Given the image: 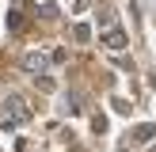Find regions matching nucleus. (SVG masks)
I'll return each mask as SVG.
<instances>
[{"mask_svg":"<svg viewBox=\"0 0 156 152\" xmlns=\"http://www.w3.org/2000/svg\"><path fill=\"white\" fill-rule=\"evenodd\" d=\"M73 38H76V42H88V38H91V30L84 27V23H76V27H73Z\"/></svg>","mask_w":156,"mask_h":152,"instance_id":"nucleus-5","label":"nucleus"},{"mask_svg":"<svg viewBox=\"0 0 156 152\" xmlns=\"http://www.w3.org/2000/svg\"><path fill=\"white\" fill-rule=\"evenodd\" d=\"M8 27H12V30H23V12H8Z\"/></svg>","mask_w":156,"mask_h":152,"instance_id":"nucleus-6","label":"nucleus"},{"mask_svg":"<svg viewBox=\"0 0 156 152\" xmlns=\"http://www.w3.org/2000/svg\"><path fill=\"white\" fill-rule=\"evenodd\" d=\"M23 68H27L30 76H46L50 61H46V53H27V57H23Z\"/></svg>","mask_w":156,"mask_h":152,"instance_id":"nucleus-3","label":"nucleus"},{"mask_svg":"<svg viewBox=\"0 0 156 152\" xmlns=\"http://www.w3.org/2000/svg\"><path fill=\"white\" fill-rule=\"evenodd\" d=\"M156 137V126H141V129H133V141H152Z\"/></svg>","mask_w":156,"mask_h":152,"instance_id":"nucleus-4","label":"nucleus"},{"mask_svg":"<svg viewBox=\"0 0 156 152\" xmlns=\"http://www.w3.org/2000/svg\"><path fill=\"white\" fill-rule=\"evenodd\" d=\"M30 118V110H27V103H23L19 95H12L4 103V110H0V126L4 129H15V126H23V122Z\"/></svg>","mask_w":156,"mask_h":152,"instance_id":"nucleus-1","label":"nucleus"},{"mask_svg":"<svg viewBox=\"0 0 156 152\" xmlns=\"http://www.w3.org/2000/svg\"><path fill=\"white\" fill-rule=\"evenodd\" d=\"M99 27H103V30L114 27V12H99Z\"/></svg>","mask_w":156,"mask_h":152,"instance_id":"nucleus-7","label":"nucleus"},{"mask_svg":"<svg viewBox=\"0 0 156 152\" xmlns=\"http://www.w3.org/2000/svg\"><path fill=\"white\" fill-rule=\"evenodd\" d=\"M91 4V0H76V8H80V12H84V8H88Z\"/></svg>","mask_w":156,"mask_h":152,"instance_id":"nucleus-8","label":"nucleus"},{"mask_svg":"<svg viewBox=\"0 0 156 152\" xmlns=\"http://www.w3.org/2000/svg\"><path fill=\"white\" fill-rule=\"evenodd\" d=\"M152 152H156V148H152Z\"/></svg>","mask_w":156,"mask_h":152,"instance_id":"nucleus-9","label":"nucleus"},{"mask_svg":"<svg viewBox=\"0 0 156 152\" xmlns=\"http://www.w3.org/2000/svg\"><path fill=\"white\" fill-rule=\"evenodd\" d=\"M99 42H103L107 50H114V53H118V50H126V46H129V38H126V30H122V27H107Z\"/></svg>","mask_w":156,"mask_h":152,"instance_id":"nucleus-2","label":"nucleus"}]
</instances>
